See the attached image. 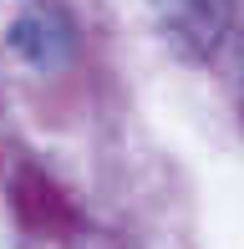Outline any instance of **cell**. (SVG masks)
<instances>
[{"label": "cell", "instance_id": "2", "mask_svg": "<svg viewBox=\"0 0 244 249\" xmlns=\"http://www.w3.org/2000/svg\"><path fill=\"white\" fill-rule=\"evenodd\" d=\"M5 46L20 56V61H31V66H56L71 56V36H66V26L56 16H20V20H10V31H5Z\"/></svg>", "mask_w": 244, "mask_h": 249}, {"label": "cell", "instance_id": "1", "mask_svg": "<svg viewBox=\"0 0 244 249\" xmlns=\"http://www.w3.org/2000/svg\"><path fill=\"white\" fill-rule=\"evenodd\" d=\"M158 10L188 41V51H214L219 36H224V26H229V16H234L229 0H158Z\"/></svg>", "mask_w": 244, "mask_h": 249}]
</instances>
